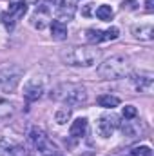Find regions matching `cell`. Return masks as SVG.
<instances>
[{"label":"cell","instance_id":"1","mask_svg":"<svg viewBox=\"0 0 154 156\" xmlns=\"http://www.w3.org/2000/svg\"><path fill=\"white\" fill-rule=\"evenodd\" d=\"M60 58L65 66L71 67H91L100 60V51L91 45H73L60 53Z\"/></svg>","mask_w":154,"mask_h":156},{"label":"cell","instance_id":"2","mask_svg":"<svg viewBox=\"0 0 154 156\" xmlns=\"http://www.w3.org/2000/svg\"><path fill=\"white\" fill-rule=\"evenodd\" d=\"M51 98L56 102H62L65 105H82L87 102V91L80 83H60L53 89Z\"/></svg>","mask_w":154,"mask_h":156},{"label":"cell","instance_id":"3","mask_svg":"<svg viewBox=\"0 0 154 156\" xmlns=\"http://www.w3.org/2000/svg\"><path fill=\"white\" fill-rule=\"evenodd\" d=\"M131 73V64L125 56H111L98 67V75L105 80H120Z\"/></svg>","mask_w":154,"mask_h":156},{"label":"cell","instance_id":"4","mask_svg":"<svg viewBox=\"0 0 154 156\" xmlns=\"http://www.w3.org/2000/svg\"><path fill=\"white\" fill-rule=\"evenodd\" d=\"M26 13H27V4L15 0V2L9 4V11H5L4 15H0V20L4 22V26H5L7 31H13L15 26H16V22H18Z\"/></svg>","mask_w":154,"mask_h":156},{"label":"cell","instance_id":"5","mask_svg":"<svg viewBox=\"0 0 154 156\" xmlns=\"http://www.w3.org/2000/svg\"><path fill=\"white\" fill-rule=\"evenodd\" d=\"M29 142L42 156H53V153H54V145L49 142L45 131L40 127H33L29 131Z\"/></svg>","mask_w":154,"mask_h":156},{"label":"cell","instance_id":"6","mask_svg":"<svg viewBox=\"0 0 154 156\" xmlns=\"http://www.w3.org/2000/svg\"><path fill=\"white\" fill-rule=\"evenodd\" d=\"M38 5H37V9H35V13L31 15V26L35 27V29H45L49 24H51V13H53V7H51V4H49V0H38L37 2Z\"/></svg>","mask_w":154,"mask_h":156},{"label":"cell","instance_id":"7","mask_svg":"<svg viewBox=\"0 0 154 156\" xmlns=\"http://www.w3.org/2000/svg\"><path fill=\"white\" fill-rule=\"evenodd\" d=\"M22 78L20 67H5L0 71V91L2 93H11L16 89L18 82Z\"/></svg>","mask_w":154,"mask_h":156},{"label":"cell","instance_id":"8","mask_svg":"<svg viewBox=\"0 0 154 156\" xmlns=\"http://www.w3.org/2000/svg\"><path fill=\"white\" fill-rule=\"evenodd\" d=\"M49 4L54 9V15L60 22L71 20L76 13V0H49Z\"/></svg>","mask_w":154,"mask_h":156},{"label":"cell","instance_id":"9","mask_svg":"<svg viewBox=\"0 0 154 156\" xmlns=\"http://www.w3.org/2000/svg\"><path fill=\"white\" fill-rule=\"evenodd\" d=\"M120 125V118L116 115H102L96 122V133L102 136V138H109L113 133L116 131V127Z\"/></svg>","mask_w":154,"mask_h":156},{"label":"cell","instance_id":"10","mask_svg":"<svg viewBox=\"0 0 154 156\" xmlns=\"http://www.w3.org/2000/svg\"><path fill=\"white\" fill-rule=\"evenodd\" d=\"M131 82H132V87L138 93H145V94H151L152 93V85H154L152 73H149V71L136 73V75L131 76Z\"/></svg>","mask_w":154,"mask_h":156},{"label":"cell","instance_id":"11","mask_svg":"<svg viewBox=\"0 0 154 156\" xmlns=\"http://www.w3.org/2000/svg\"><path fill=\"white\" fill-rule=\"evenodd\" d=\"M44 91H45L44 82H42L40 78H31V80L26 82V85H24V98H26L27 102H35V100L42 98Z\"/></svg>","mask_w":154,"mask_h":156},{"label":"cell","instance_id":"12","mask_svg":"<svg viewBox=\"0 0 154 156\" xmlns=\"http://www.w3.org/2000/svg\"><path fill=\"white\" fill-rule=\"evenodd\" d=\"M0 156H24V147L13 140L0 138Z\"/></svg>","mask_w":154,"mask_h":156},{"label":"cell","instance_id":"13","mask_svg":"<svg viewBox=\"0 0 154 156\" xmlns=\"http://www.w3.org/2000/svg\"><path fill=\"white\" fill-rule=\"evenodd\" d=\"M132 35L138 40H152L154 38V27L152 24H140L132 27Z\"/></svg>","mask_w":154,"mask_h":156},{"label":"cell","instance_id":"14","mask_svg":"<svg viewBox=\"0 0 154 156\" xmlns=\"http://www.w3.org/2000/svg\"><path fill=\"white\" fill-rule=\"evenodd\" d=\"M51 37H53V40H58V42L65 40L67 38V26L60 20H53L51 22Z\"/></svg>","mask_w":154,"mask_h":156},{"label":"cell","instance_id":"15","mask_svg":"<svg viewBox=\"0 0 154 156\" xmlns=\"http://www.w3.org/2000/svg\"><path fill=\"white\" fill-rule=\"evenodd\" d=\"M87 131V118H76L73 123H71V129H69V134L73 138H82Z\"/></svg>","mask_w":154,"mask_h":156},{"label":"cell","instance_id":"16","mask_svg":"<svg viewBox=\"0 0 154 156\" xmlns=\"http://www.w3.org/2000/svg\"><path fill=\"white\" fill-rule=\"evenodd\" d=\"M96 102H98V105H100V107H105V109H113V107H118V104H120V98H116V96H111V94H100Z\"/></svg>","mask_w":154,"mask_h":156},{"label":"cell","instance_id":"17","mask_svg":"<svg viewBox=\"0 0 154 156\" xmlns=\"http://www.w3.org/2000/svg\"><path fill=\"white\" fill-rule=\"evenodd\" d=\"M85 40H87L89 44L96 45V44L103 42V31H100V29H94V27H91V29H87V31H85Z\"/></svg>","mask_w":154,"mask_h":156},{"label":"cell","instance_id":"18","mask_svg":"<svg viewBox=\"0 0 154 156\" xmlns=\"http://www.w3.org/2000/svg\"><path fill=\"white\" fill-rule=\"evenodd\" d=\"M100 20H103V22H107V20H111L113 18V15H114V11H113V7L111 5H100L98 9H96V13H94Z\"/></svg>","mask_w":154,"mask_h":156},{"label":"cell","instance_id":"19","mask_svg":"<svg viewBox=\"0 0 154 156\" xmlns=\"http://www.w3.org/2000/svg\"><path fill=\"white\" fill-rule=\"evenodd\" d=\"M54 118H56V122H58L60 125H65V123L71 120V109H69V107H62V109H58L56 115H54Z\"/></svg>","mask_w":154,"mask_h":156},{"label":"cell","instance_id":"20","mask_svg":"<svg viewBox=\"0 0 154 156\" xmlns=\"http://www.w3.org/2000/svg\"><path fill=\"white\" fill-rule=\"evenodd\" d=\"M13 111H15L13 104H9L7 100H0V118H9Z\"/></svg>","mask_w":154,"mask_h":156},{"label":"cell","instance_id":"21","mask_svg":"<svg viewBox=\"0 0 154 156\" xmlns=\"http://www.w3.org/2000/svg\"><path fill=\"white\" fill-rule=\"evenodd\" d=\"M131 156H152V151L149 145H140L131 151Z\"/></svg>","mask_w":154,"mask_h":156},{"label":"cell","instance_id":"22","mask_svg":"<svg viewBox=\"0 0 154 156\" xmlns=\"http://www.w3.org/2000/svg\"><path fill=\"white\" fill-rule=\"evenodd\" d=\"M118 37H120V31H118V27H109L107 31H103V42L116 40Z\"/></svg>","mask_w":154,"mask_h":156},{"label":"cell","instance_id":"23","mask_svg":"<svg viewBox=\"0 0 154 156\" xmlns=\"http://www.w3.org/2000/svg\"><path fill=\"white\" fill-rule=\"evenodd\" d=\"M136 115H138V111H136L134 105H125L123 107V118L125 120H131V118H134Z\"/></svg>","mask_w":154,"mask_h":156},{"label":"cell","instance_id":"24","mask_svg":"<svg viewBox=\"0 0 154 156\" xmlns=\"http://www.w3.org/2000/svg\"><path fill=\"white\" fill-rule=\"evenodd\" d=\"M136 4H138V0H123L121 7L127 11H132V9H136Z\"/></svg>","mask_w":154,"mask_h":156},{"label":"cell","instance_id":"25","mask_svg":"<svg viewBox=\"0 0 154 156\" xmlns=\"http://www.w3.org/2000/svg\"><path fill=\"white\" fill-rule=\"evenodd\" d=\"M145 11L147 13H152L154 11V0H145Z\"/></svg>","mask_w":154,"mask_h":156},{"label":"cell","instance_id":"26","mask_svg":"<svg viewBox=\"0 0 154 156\" xmlns=\"http://www.w3.org/2000/svg\"><path fill=\"white\" fill-rule=\"evenodd\" d=\"M93 7H94V4H87V5L83 7V11H82V13H83L85 16H89V15H91V11H93Z\"/></svg>","mask_w":154,"mask_h":156},{"label":"cell","instance_id":"27","mask_svg":"<svg viewBox=\"0 0 154 156\" xmlns=\"http://www.w3.org/2000/svg\"><path fill=\"white\" fill-rule=\"evenodd\" d=\"M18 2H26V4H37L38 0H18Z\"/></svg>","mask_w":154,"mask_h":156}]
</instances>
